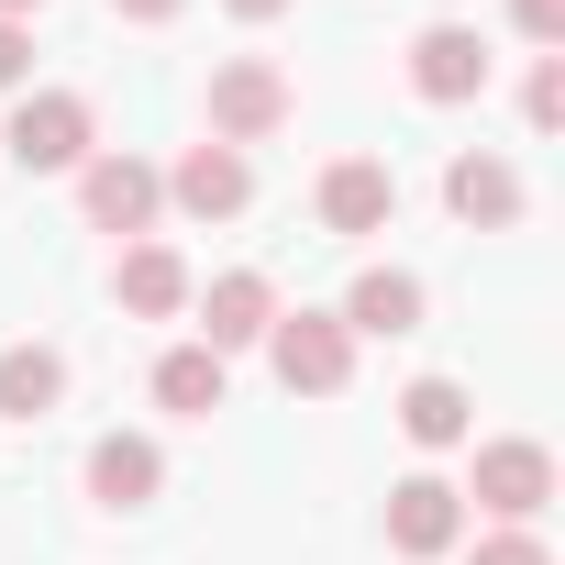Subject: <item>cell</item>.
<instances>
[{"instance_id": "cell-1", "label": "cell", "mask_w": 565, "mask_h": 565, "mask_svg": "<svg viewBox=\"0 0 565 565\" xmlns=\"http://www.w3.org/2000/svg\"><path fill=\"white\" fill-rule=\"evenodd\" d=\"M0 156H12L23 178H78V167L100 156V122H89L78 89H23L12 122H0Z\"/></svg>"}, {"instance_id": "cell-2", "label": "cell", "mask_w": 565, "mask_h": 565, "mask_svg": "<svg viewBox=\"0 0 565 565\" xmlns=\"http://www.w3.org/2000/svg\"><path fill=\"white\" fill-rule=\"evenodd\" d=\"M266 366H277V388H289V399H344L355 333H344L333 311H277V322H266Z\"/></svg>"}, {"instance_id": "cell-3", "label": "cell", "mask_w": 565, "mask_h": 565, "mask_svg": "<svg viewBox=\"0 0 565 565\" xmlns=\"http://www.w3.org/2000/svg\"><path fill=\"white\" fill-rule=\"evenodd\" d=\"M466 499H477L488 521L532 532V521H543V499H554V455H543L532 433H499V444H477V466H466Z\"/></svg>"}, {"instance_id": "cell-4", "label": "cell", "mask_w": 565, "mask_h": 565, "mask_svg": "<svg viewBox=\"0 0 565 565\" xmlns=\"http://www.w3.org/2000/svg\"><path fill=\"white\" fill-rule=\"evenodd\" d=\"M289 111H300V89L277 78L266 56H222V67H211V145H233V156H244V145H266Z\"/></svg>"}, {"instance_id": "cell-5", "label": "cell", "mask_w": 565, "mask_h": 565, "mask_svg": "<svg viewBox=\"0 0 565 565\" xmlns=\"http://www.w3.org/2000/svg\"><path fill=\"white\" fill-rule=\"evenodd\" d=\"M78 211H89V233H122V244H145V233H156V211H167V178H156L145 156L100 145V156L78 167Z\"/></svg>"}, {"instance_id": "cell-6", "label": "cell", "mask_w": 565, "mask_h": 565, "mask_svg": "<svg viewBox=\"0 0 565 565\" xmlns=\"http://www.w3.org/2000/svg\"><path fill=\"white\" fill-rule=\"evenodd\" d=\"M466 543V488L455 477H399L388 488V554H411V565H433V554H455Z\"/></svg>"}, {"instance_id": "cell-7", "label": "cell", "mask_w": 565, "mask_h": 565, "mask_svg": "<svg viewBox=\"0 0 565 565\" xmlns=\"http://www.w3.org/2000/svg\"><path fill=\"white\" fill-rule=\"evenodd\" d=\"M311 211H322V233H344V244H355V233H388V222H399V178H388L377 156H333L322 189H311Z\"/></svg>"}, {"instance_id": "cell-8", "label": "cell", "mask_w": 565, "mask_h": 565, "mask_svg": "<svg viewBox=\"0 0 565 565\" xmlns=\"http://www.w3.org/2000/svg\"><path fill=\"white\" fill-rule=\"evenodd\" d=\"M189 300H200V344H211L222 366H233L244 344H266V322H277V289H266L255 266H222L211 289H189Z\"/></svg>"}, {"instance_id": "cell-9", "label": "cell", "mask_w": 565, "mask_h": 565, "mask_svg": "<svg viewBox=\"0 0 565 565\" xmlns=\"http://www.w3.org/2000/svg\"><path fill=\"white\" fill-rule=\"evenodd\" d=\"M244 200H255V167H244L233 145H211V134L167 167V211H189V222H233Z\"/></svg>"}, {"instance_id": "cell-10", "label": "cell", "mask_w": 565, "mask_h": 565, "mask_svg": "<svg viewBox=\"0 0 565 565\" xmlns=\"http://www.w3.org/2000/svg\"><path fill=\"white\" fill-rule=\"evenodd\" d=\"M411 89H422L433 111L477 100V89H488V45H477L466 23H422V34H411Z\"/></svg>"}, {"instance_id": "cell-11", "label": "cell", "mask_w": 565, "mask_h": 565, "mask_svg": "<svg viewBox=\"0 0 565 565\" xmlns=\"http://www.w3.org/2000/svg\"><path fill=\"white\" fill-rule=\"evenodd\" d=\"M444 211H455L466 233H510V222L532 211V189H521L510 156H455V167H444Z\"/></svg>"}, {"instance_id": "cell-12", "label": "cell", "mask_w": 565, "mask_h": 565, "mask_svg": "<svg viewBox=\"0 0 565 565\" xmlns=\"http://www.w3.org/2000/svg\"><path fill=\"white\" fill-rule=\"evenodd\" d=\"M189 289H200L189 255H178V244H156V233H145V244H122V266H111V300H122L134 322H178V311H189Z\"/></svg>"}, {"instance_id": "cell-13", "label": "cell", "mask_w": 565, "mask_h": 565, "mask_svg": "<svg viewBox=\"0 0 565 565\" xmlns=\"http://www.w3.org/2000/svg\"><path fill=\"white\" fill-rule=\"evenodd\" d=\"M156 488H167V444L156 433H100L89 444V499L100 510H145Z\"/></svg>"}, {"instance_id": "cell-14", "label": "cell", "mask_w": 565, "mask_h": 565, "mask_svg": "<svg viewBox=\"0 0 565 565\" xmlns=\"http://www.w3.org/2000/svg\"><path fill=\"white\" fill-rule=\"evenodd\" d=\"M344 333H377V344H399V333H422V277L411 266H366L355 289H344V311H333Z\"/></svg>"}, {"instance_id": "cell-15", "label": "cell", "mask_w": 565, "mask_h": 565, "mask_svg": "<svg viewBox=\"0 0 565 565\" xmlns=\"http://www.w3.org/2000/svg\"><path fill=\"white\" fill-rule=\"evenodd\" d=\"M233 399V366L211 355V344H167L156 355V411H178V422H211Z\"/></svg>"}, {"instance_id": "cell-16", "label": "cell", "mask_w": 565, "mask_h": 565, "mask_svg": "<svg viewBox=\"0 0 565 565\" xmlns=\"http://www.w3.org/2000/svg\"><path fill=\"white\" fill-rule=\"evenodd\" d=\"M67 399V355L56 344H0V422H45Z\"/></svg>"}, {"instance_id": "cell-17", "label": "cell", "mask_w": 565, "mask_h": 565, "mask_svg": "<svg viewBox=\"0 0 565 565\" xmlns=\"http://www.w3.org/2000/svg\"><path fill=\"white\" fill-rule=\"evenodd\" d=\"M399 433H411L422 455H444V444L477 433V399H466L455 377H411V388H399Z\"/></svg>"}, {"instance_id": "cell-18", "label": "cell", "mask_w": 565, "mask_h": 565, "mask_svg": "<svg viewBox=\"0 0 565 565\" xmlns=\"http://www.w3.org/2000/svg\"><path fill=\"white\" fill-rule=\"evenodd\" d=\"M521 122H532V134H565V56H532V78H521Z\"/></svg>"}, {"instance_id": "cell-19", "label": "cell", "mask_w": 565, "mask_h": 565, "mask_svg": "<svg viewBox=\"0 0 565 565\" xmlns=\"http://www.w3.org/2000/svg\"><path fill=\"white\" fill-rule=\"evenodd\" d=\"M510 23H521V45L565 56V0H510Z\"/></svg>"}, {"instance_id": "cell-20", "label": "cell", "mask_w": 565, "mask_h": 565, "mask_svg": "<svg viewBox=\"0 0 565 565\" xmlns=\"http://www.w3.org/2000/svg\"><path fill=\"white\" fill-rule=\"evenodd\" d=\"M466 565H554V554H543V532H510V521H499V532H488Z\"/></svg>"}, {"instance_id": "cell-21", "label": "cell", "mask_w": 565, "mask_h": 565, "mask_svg": "<svg viewBox=\"0 0 565 565\" xmlns=\"http://www.w3.org/2000/svg\"><path fill=\"white\" fill-rule=\"evenodd\" d=\"M23 89H34V34L0 23V100H23Z\"/></svg>"}, {"instance_id": "cell-22", "label": "cell", "mask_w": 565, "mask_h": 565, "mask_svg": "<svg viewBox=\"0 0 565 565\" xmlns=\"http://www.w3.org/2000/svg\"><path fill=\"white\" fill-rule=\"evenodd\" d=\"M111 12H122V23H178L189 0H111Z\"/></svg>"}, {"instance_id": "cell-23", "label": "cell", "mask_w": 565, "mask_h": 565, "mask_svg": "<svg viewBox=\"0 0 565 565\" xmlns=\"http://www.w3.org/2000/svg\"><path fill=\"white\" fill-rule=\"evenodd\" d=\"M222 12H233V23H277V12H289V0H222Z\"/></svg>"}, {"instance_id": "cell-24", "label": "cell", "mask_w": 565, "mask_h": 565, "mask_svg": "<svg viewBox=\"0 0 565 565\" xmlns=\"http://www.w3.org/2000/svg\"><path fill=\"white\" fill-rule=\"evenodd\" d=\"M23 12H45V0H0V23H23Z\"/></svg>"}]
</instances>
